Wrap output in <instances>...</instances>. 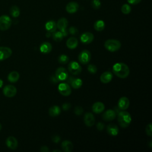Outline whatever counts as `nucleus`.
Here are the masks:
<instances>
[{"instance_id": "f704fd0d", "label": "nucleus", "mask_w": 152, "mask_h": 152, "mask_svg": "<svg viewBox=\"0 0 152 152\" xmlns=\"http://www.w3.org/2000/svg\"><path fill=\"white\" fill-rule=\"evenodd\" d=\"M83 109L80 106H77L74 109V113L76 115H81L83 113Z\"/></svg>"}, {"instance_id": "c756f323", "label": "nucleus", "mask_w": 152, "mask_h": 152, "mask_svg": "<svg viewBox=\"0 0 152 152\" xmlns=\"http://www.w3.org/2000/svg\"><path fill=\"white\" fill-rule=\"evenodd\" d=\"M63 37H64V36L60 31H54V32L52 33V38L56 42L61 41L63 39Z\"/></svg>"}, {"instance_id": "de8ad7c7", "label": "nucleus", "mask_w": 152, "mask_h": 152, "mask_svg": "<svg viewBox=\"0 0 152 152\" xmlns=\"http://www.w3.org/2000/svg\"><path fill=\"white\" fill-rule=\"evenodd\" d=\"M1 128H2V125H1V124H0V130L1 129Z\"/></svg>"}, {"instance_id": "393cba45", "label": "nucleus", "mask_w": 152, "mask_h": 152, "mask_svg": "<svg viewBox=\"0 0 152 152\" xmlns=\"http://www.w3.org/2000/svg\"><path fill=\"white\" fill-rule=\"evenodd\" d=\"M45 28L48 31L53 33L56 30V28H57L56 23L53 20H50L46 23Z\"/></svg>"}, {"instance_id": "f03ea898", "label": "nucleus", "mask_w": 152, "mask_h": 152, "mask_svg": "<svg viewBox=\"0 0 152 152\" xmlns=\"http://www.w3.org/2000/svg\"><path fill=\"white\" fill-rule=\"evenodd\" d=\"M131 121V116L129 112L123 110L118 113V121L122 128H125L128 127L130 125Z\"/></svg>"}, {"instance_id": "20e7f679", "label": "nucleus", "mask_w": 152, "mask_h": 152, "mask_svg": "<svg viewBox=\"0 0 152 152\" xmlns=\"http://www.w3.org/2000/svg\"><path fill=\"white\" fill-rule=\"evenodd\" d=\"M12 24L11 18L7 15H2L0 17V30L5 31L10 28Z\"/></svg>"}, {"instance_id": "f257e3e1", "label": "nucleus", "mask_w": 152, "mask_h": 152, "mask_svg": "<svg viewBox=\"0 0 152 152\" xmlns=\"http://www.w3.org/2000/svg\"><path fill=\"white\" fill-rule=\"evenodd\" d=\"M112 71L116 76L121 78H125L129 74V68L128 66L122 62L116 63L114 64Z\"/></svg>"}, {"instance_id": "b1692460", "label": "nucleus", "mask_w": 152, "mask_h": 152, "mask_svg": "<svg viewBox=\"0 0 152 152\" xmlns=\"http://www.w3.org/2000/svg\"><path fill=\"white\" fill-rule=\"evenodd\" d=\"M52 49V45L49 42H43L40 46V51L43 53H49Z\"/></svg>"}, {"instance_id": "37998d69", "label": "nucleus", "mask_w": 152, "mask_h": 152, "mask_svg": "<svg viewBox=\"0 0 152 152\" xmlns=\"http://www.w3.org/2000/svg\"><path fill=\"white\" fill-rule=\"evenodd\" d=\"M50 32H49V31H48L47 33H46V37H49L50 36Z\"/></svg>"}, {"instance_id": "58836bf2", "label": "nucleus", "mask_w": 152, "mask_h": 152, "mask_svg": "<svg viewBox=\"0 0 152 152\" xmlns=\"http://www.w3.org/2000/svg\"><path fill=\"white\" fill-rule=\"evenodd\" d=\"M96 127H97V128L98 130L102 131V130H103V129H104V124L102 123V122H98L97 124V125H96Z\"/></svg>"}, {"instance_id": "412c9836", "label": "nucleus", "mask_w": 152, "mask_h": 152, "mask_svg": "<svg viewBox=\"0 0 152 152\" xmlns=\"http://www.w3.org/2000/svg\"><path fill=\"white\" fill-rule=\"evenodd\" d=\"M107 133L112 136H116L119 133V128L117 125L113 124H110L107 126L106 128Z\"/></svg>"}, {"instance_id": "2f4dec72", "label": "nucleus", "mask_w": 152, "mask_h": 152, "mask_svg": "<svg viewBox=\"0 0 152 152\" xmlns=\"http://www.w3.org/2000/svg\"><path fill=\"white\" fill-rule=\"evenodd\" d=\"M131 11V8L128 4H124L121 7V11L124 14H128Z\"/></svg>"}, {"instance_id": "9b49d317", "label": "nucleus", "mask_w": 152, "mask_h": 152, "mask_svg": "<svg viewBox=\"0 0 152 152\" xmlns=\"http://www.w3.org/2000/svg\"><path fill=\"white\" fill-rule=\"evenodd\" d=\"M12 55V50L8 47H0V61L8 59Z\"/></svg>"}, {"instance_id": "79ce46f5", "label": "nucleus", "mask_w": 152, "mask_h": 152, "mask_svg": "<svg viewBox=\"0 0 152 152\" xmlns=\"http://www.w3.org/2000/svg\"><path fill=\"white\" fill-rule=\"evenodd\" d=\"M40 151L42 152H49V149L47 146H42L40 147Z\"/></svg>"}, {"instance_id": "4c0bfd02", "label": "nucleus", "mask_w": 152, "mask_h": 152, "mask_svg": "<svg viewBox=\"0 0 152 152\" xmlns=\"http://www.w3.org/2000/svg\"><path fill=\"white\" fill-rule=\"evenodd\" d=\"M52 140L55 142V143H58L60 140H61V138L59 136L57 135H53L52 137Z\"/></svg>"}, {"instance_id": "4be33fe9", "label": "nucleus", "mask_w": 152, "mask_h": 152, "mask_svg": "<svg viewBox=\"0 0 152 152\" xmlns=\"http://www.w3.org/2000/svg\"><path fill=\"white\" fill-rule=\"evenodd\" d=\"M78 40L77 38L74 37H69L66 43V45L68 48L69 49H75L78 46Z\"/></svg>"}, {"instance_id": "ea45409f", "label": "nucleus", "mask_w": 152, "mask_h": 152, "mask_svg": "<svg viewBox=\"0 0 152 152\" xmlns=\"http://www.w3.org/2000/svg\"><path fill=\"white\" fill-rule=\"evenodd\" d=\"M71 107V104L68 103H65L62 105V109L64 110H68Z\"/></svg>"}, {"instance_id": "f8f14e48", "label": "nucleus", "mask_w": 152, "mask_h": 152, "mask_svg": "<svg viewBox=\"0 0 152 152\" xmlns=\"http://www.w3.org/2000/svg\"><path fill=\"white\" fill-rule=\"evenodd\" d=\"M94 35L90 32H85L80 36L81 42L84 44H89L93 42Z\"/></svg>"}, {"instance_id": "dca6fc26", "label": "nucleus", "mask_w": 152, "mask_h": 152, "mask_svg": "<svg viewBox=\"0 0 152 152\" xmlns=\"http://www.w3.org/2000/svg\"><path fill=\"white\" fill-rule=\"evenodd\" d=\"M6 145L11 150H15L17 148L18 141L14 137L10 136L6 140Z\"/></svg>"}, {"instance_id": "c03bdc74", "label": "nucleus", "mask_w": 152, "mask_h": 152, "mask_svg": "<svg viewBox=\"0 0 152 152\" xmlns=\"http://www.w3.org/2000/svg\"><path fill=\"white\" fill-rule=\"evenodd\" d=\"M3 84H4V83H3V81H2L1 79H0V88H1V87H2V86H3Z\"/></svg>"}, {"instance_id": "a878e982", "label": "nucleus", "mask_w": 152, "mask_h": 152, "mask_svg": "<svg viewBox=\"0 0 152 152\" xmlns=\"http://www.w3.org/2000/svg\"><path fill=\"white\" fill-rule=\"evenodd\" d=\"M20 78V74L17 71H13L11 72L8 75V80L11 83L17 82Z\"/></svg>"}, {"instance_id": "c9c22d12", "label": "nucleus", "mask_w": 152, "mask_h": 152, "mask_svg": "<svg viewBox=\"0 0 152 152\" xmlns=\"http://www.w3.org/2000/svg\"><path fill=\"white\" fill-rule=\"evenodd\" d=\"M145 132L147 135L149 137H151L152 135V131H151V124L150 123L148 124L145 128Z\"/></svg>"}, {"instance_id": "6e6552de", "label": "nucleus", "mask_w": 152, "mask_h": 152, "mask_svg": "<svg viewBox=\"0 0 152 152\" xmlns=\"http://www.w3.org/2000/svg\"><path fill=\"white\" fill-rule=\"evenodd\" d=\"M58 89L59 92L64 96H68L71 93L70 86L66 83H62L59 84Z\"/></svg>"}, {"instance_id": "0eeeda50", "label": "nucleus", "mask_w": 152, "mask_h": 152, "mask_svg": "<svg viewBox=\"0 0 152 152\" xmlns=\"http://www.w3.org/2000/svg\"><path fill=\"white\" fill-rule=\"evenodd\" d=\"M55 77L59 81H65L68 78V74L66 69L63 67L58 68L55 72Z\"/></svg>"}, {"instance_id": "aec40b11", "label": "nucleus", "mask_w": 152, "mask_h": 152, "mask_svg": "<svg viewBox=\"0 0 152 152\" xmlns=\"http://www.w3.org/2000/svg\"><path fill=\"white\" fill-rule=\"evenodd\" d=\"M104 104L100 102H97L92 106V110L95 113H102L104 110Z\"/></svg>"}, {"instance_id": "49530a36", "label": "nucleus", "mask_w": 152, "mask_h": 152, "mask_svg": "<svg viewBox=\"0 0 152 152\" xmlns=\"http://www.w3.org/2000/svg\"><path fill=\"white\" fill-rule=\"evenodd\" d=\"M150 148H151V141H150Z\"/></svg>"}, {"instance_id": "4468645a", "label": "nucleus", "mask_w": 152, "mask_h": 152, "mask_svg": "<svg viewBox=\"0 0 152 152\" xmlns=\"http://www.w3.org/2000/svg\"><path fill=\"white\" fill-rule=\"evenodd\" d=\"M118 106L119 109L122 110H126L129 106V100L126 97H121L118 102Z\"/></svg>"}, {"instance_id": "cd10ccee", "label": "nucleus", "mask_w": 152, "mask_h": 152, "mask_svg": "<svg viewBox=\"0 0 152 152\" xmlns=\"http://www.w3.org/2000/svg\"><path fill=\"white\" fill-rule=\"evenodd\" d=\"M105 27V23L103 20H99L96 21L94 24V28L96 31H102Z\"/></svg>"}, {"instance_id": "ddd939ff", "label": "nucleus", "mask_w": 152, "mask_h": 152, "mask_svg": "<svg viewBox=\"0 0 152 152\" xmlns=\"http://www.w3.org/2000/svg\"><path fill=\"white\" fill-rule=\"evenodd\" d=\"M84 121L87 126H92L95 123V118L90 112H87L84 115Z\"/></svg>"}, {"instance_id": "5701e85b", "label": "nucleus", "mask_w": 152, "mask_h": 152, "mask_svg": "<svg viewBox=\"0 0 152 152\" xmlns=\"http://www.w3.org/2000/svg\"><path fill=\"white\" fill-rule=\"evenodd\" d=\"M73 144L71 141L65 140L61 144V148L65 152H71L73 150Z\"/></svg>"}, {"instance_id": "f3484780", "label": "nucleus", "mask_w": 152, "mask_h": 152, "mask_svg": "<svg viewBox=\"0 0 152 152\" xmlns=\"http://www.w3.org/2000/svg\"><path fill=\"white\" fill-rule=\"evenodd\" d=\"M79 8V5L76 2H70L66 5V11L69 14L76 12Z\"/></svg>"}, {"instance_id": "7ed1b4c3", "label": "nucleus", "mask_w": 152, "mask_h": 152, "mask_svg": "<svg viewBox=\"0 0 152 152\" xmlns=\"http://www.w3.org/2000/svg\"><path fill=\"white\" fill-rule=\"evenodd\" d=\"M104 48L111 52H114L118 50L121 46V42L115 39H109L107 40L104 43Z\"/></svg>"}, {"instance_id": "39448f33", "label": "nucleus", "mask_w": 152, "mask_h": 152, "mask_svg": "<svg viewBox=\"0 0 152 152\" xmlns=\"http://www.w3.org/2000/svg\"><path fill=\"white\" fill-rule=\"evenodd\" d=\"M69 72L72 75H78L81 73L82 68L80 65L75 61H71L69 63L68 66Z\"/></svg>"}, {"instance_id": "a19ab883", "label": "nucleus", "mask_w": 152, "mask_h": 152, "mask_svg": "<svg viewBox=\"0 0 152 152\" xmlns=\"http://www.w3.org/2000/svg\"><path fill=\"white\" fill-rule=\"evenodd\" d=\"M128 2L130 4H132V5H136L139 4L141 0H127Z\"/></svg>"}, {"instance_id": "a211bd4d", "label": "nucleus", "mask_w": 152, "mask_h": 152, "mask_svg": "<svg viewBox=\"0 0 152 152\" xmlns=\"http://www.w3.org/2000/svg\"><path fill=\"white\" fill-rule=\"evenodd\" d=\"M68 82L71 84V87L75 89L80 88L83 84L82 80L79 78H74L73 77H69L68 79Z\"/></svg>"}, {"instance_id": "72a5a7b5", "label": "nucleus", "mask_w": 152, "mask_h": 152, "mask_svg": "<svg viewBox=\"0 0 152 152\" xmlns=\"http://www.w3.org/2000/svg\"><path fill=\"white\" fill-rule=\"evenodd\" d=\"M91 6L94 9H99L101 6V3L99 0H93L91 2Z\"/></svg>"}, {"instance_id": "473e14b6", "label": "nucleus", "mask_w": 152, "mask_h": 152, "mask_svg": "<svg viewBox=\"0 0 152 152\" xmlns=\"http://www.w3.org/2000/svg\"><path fill=\"white\" fill-rule=\"evenodd\" d=\"M87 70L91 74H95L97 72V67L96 65H94L93 64H90L88 66Z\"/></svg>"}, {"instance_id": "7c9ffc66", "label": "nucleus", "mask_w": 152, "mask_h": 152, "mask_svg": "<svg viewBox=\"0 0 152 152\" xmlns=\"http://www.w3.org/2000/svg\"><path fill=\"white\" fill-rule=\"evenodd\" d=\"M69 57L65 54H62L59 55L58 58V62L61 64H65L68 63L69 61Z\"/></svg>"}, {"instance_id": "bb28decb", "label": "nucleus", "mask_w": 152, "mask_h": 152, "mask_svg": "<svg viewBox=\"0 0 152 152\" xmlns=\"http://www.w3.org/2000/svg\"><path fill=\"white\" fill-rule=\"evenodd\" d=\"M61 108L58 106H53L49 108V114L50 116L54 117L58 116L61 113Z\"/></svg>"}, {"instance_id": "6ab92c4d", "label": "nucleus", "mask_w": 152, "mask_h": 152, "mask_svg": "<svg viewBox=\"0 0 152 152\" xmlns=\"http://www.w3.org/2000/svg\"><path fill=\"white\" fill-rule=\"evenodd\" d=\"M113 78V74L110 71H106L100 75V80L102 83L106 84L111 81Z\"/></svg>"}, {"instance_id": "e433bc0d", "label": "nucleus", "mask_w": 152, "mask_h": 152, "mask_svg": "<svg viewBox=\"0 0 152 152\" xmlns=\"http://www.w3.org/2000/svg\"><path fill=\"white\" fill-rule=\"evenodd\" d=\"M69 33L72 35H75L78 33V31L76 27L72 26L69 28Z\"/></svg>"}, {"instance_id": "423d86ee", "label": "nucleus", "mask_w": 152, "mask_h": 152, "mask_svg": "<svg viewBox=\"0 0 152 152\" xmlns=\"http://www.w3.org/2000/svg\"><path fill=\"white\" fill-rule=\"evenodd\" d=\"M68 26V20L65 18H61L58 20L56 26L59 31L62 33L64 37L67 36L66 27Z\"/></svg>"}, {"instance_id": "2eb2a0df", "label": "nucleus", "mask_w": 152, "mask_h": 152, "mask_svg": "<svg viewBox=\"0 0 152 152\" xmlns=\"http://www.w3.org/2000/svg\"><path fill=\"white\" fill-rule=\"evenodd\" d=\"M116 117V113L112 109L106 110L102 115V119L106 121H110L113 120Z\"/></svg>"}, {"instance_id": "c85d7f7f", "label": "nucleus", "mask_w": 152, "mask_h": 152, "mask_svg": "<svg viewBox=\"0 0 152 152\" xmlns=\"http://www.w3.org/2000/svg\"><path fill=\"white\" fill-rule=\"evenodd\" d=\"M10 14L12 17H13L14 18H16V17H18L20 15V11L19 8L17 6L14 5V6L11 7V8L10 10Z\"/></svg>"}, {"instance_id": "1a4fd4ad", "label": "nucleus", "mask_w": 152, "mask_h": 152, "mask_svg": "<svg viewBox=\"0 0 152 152\" xmlns=\"http://www.w3.org/2000/svg\"><path fill=\"white\" fill-rule=\"evenodd\" d=\"M91 59V53L88 50H83L78 55L79 62L82 64H87Z\"/></svg>"}, {"instance_id": "9d476101", "label": "nucleus", "mask_w": 152, "mask_h": 152, "mask_svg": "<svg viewBox=\"0 0 152 152\" xmlns=\"http://www.w3.org/2000/svg\"><path fill=\"white\" fill-rule=\"evenodd\" d=\"M4 94L8 97H12L17 93V88L12 85H7L3 88Z\"/></svg>"}, {"instance_id": "a18cd8bd", "label": "nucleus", "mask_w": 152, "mask_h": 152, "mask_svg": "<svg viewBox=\"0 0 152 152\" xmlns=\"http://www.w3.org/2000/svg\"><path fill=\"white\" fill-rule=\"evenodd\" d=\"M53 152H55V151H58V152H61V150H53Z\"/></svg>"}]
</instances>
